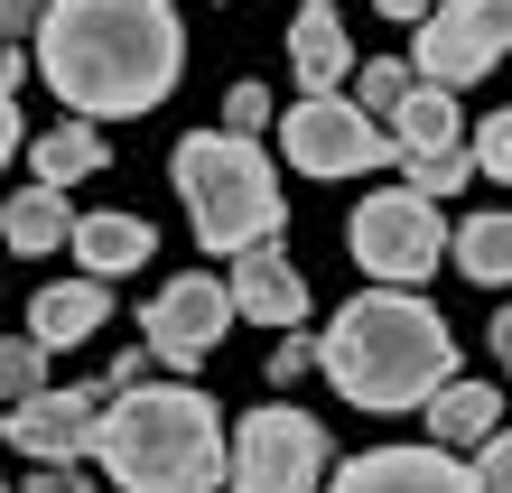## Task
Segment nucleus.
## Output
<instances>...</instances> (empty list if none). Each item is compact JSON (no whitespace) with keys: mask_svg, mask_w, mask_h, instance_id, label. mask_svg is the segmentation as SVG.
Wrapping results in <instances>:
<instances>
[{"mask_svg":"<svg viewBox=\"0 0 512 493\" xmlns=\"http://www.w3.org/2000/svg\"><path fill=\"white\" fill-rule=\"evenodd\" d=\"M38 75L75 121L159 112L187 75V28L168 0H47L38 10Z\"/></svg>","mask_w":512,"mask_h":493,"instance_id":"nucleus-1","label":"nucleus"},{"mask_svg":"<svg viewBox=\"0 0 512 493\" xmlns=\"http://www.w3.org/2000/svg\"><path fill=\"white\" fill-rule=\"evenodd\" d=\"M317 363L354 410H419L457 373V335H447V317L419 289H364L317 335Z\"/></svg>","mask_w":512,"mask_h":493,"instance_id":"nucleus-2","label":"nucleus"},{"mask_svg":"<svg viewBox=\"0 0 512 493\" xmlns=\"http://www.w3.org/2000/svg\"><path fill=\"white\" fill-rule=\"evenodd\" d=\"M94 466L122 493H215L224 484V419L196 382H131L94 419Z\"/></svg>","mask_w":512,"mask_h":493,"instance_id":"nucleus-3","label":"nucleus"},{"mask_svg":"<svg viewBox=\"0 0 512 493\" xmlns=\"http://www.w3.org/2000/svg\"><path fill=\"white\" fill-rule=\"evenodd\" d=\"M177 196H187L196 242H205V252H224V261L289 224L280 168H270L252 140H233V131H187V140H177Z\"/></svg>","mask_w":512,"mask_h":493,"instance_id":"nucleus-4","label":"nucleus"},{"mask_svg":"<svg viewBox=\"0 0 512 493\" xmlns=\"http://www.w3.org/2000/svg\"><path fill=\"white\" fill-rule=\"evenodd\" d=\"M326 428L308 410H289V400H261V410H243V438L224 447V475L233 493H317L326 475Z\"/></svg>","mask_w":512,"mask_h":493,"instance_id":"nucleus-5","label":"nucleus"},{"mask_svg":"<svg viewBox=\"0 0 512 493\" xmlns=\"http://www.w3.org/2000/svg\"><path fill=\"white\" fill-rule=\"evenodd\" d=\"M280 159L298 177H364V168L391 159V131L364 103H345V94H298L280 112Z\"/></svg>","mask_w":512,"mask_h":493,"instance_id":"nucleus-6","label":"nucleus"},{"mask_svg":"<svg viewBox=\"0 0 512 493\" xmlns=\"http://www.w3.org/2000/svg\"><path fill=\"white\" fill-rule=\"evenodd\" d=\"M345 242H354V261H364L382 289H419V280L447 261L438 205L410 196V187H401V196H364V205H354V224H345Z\"/></svg>","mask_w":512,"mask_h":493,"instance_id":"nucleus-7","label":"nucleus"},{"mask_svg":"<svg viewBox=\"0 0 512 493\" xmlns=\"http://www.w3.org/2000/svg\"><path fill=\"white\" fill-rule=\"evenodd\" d=\"M512 47V0H429V19H419V84H447V94H466L475 75H494Z\"/></svg>","mask_w":512,"mask_h":493,"instance_id":"nucleus-8","label":"nucleus"},{"mask_svg":"<svg viewBox=\"0 0 512 493\" xmlns=\"http://www.w3.org/2000/svg\"><path fill=\"white\" fill-rule=\"evenodd\" d=\"M224 326H233V289L205 280V270H177V280L140 307V354H159L168 373H196V363L224 345Z\"/></svg>","mask_w":512,"mask_h":493,"instance_id":"nucleus-9","label":"nucleus"},{"mask_svg":"<svg viewBox=\"0 0 512 493\" xmlns=\"http://www.w3.org/2000/svg\"><path fill=\"white\" fill-rule=\"evenodd\" d=\"M103 382H75V391H28V400H10V447L19 456H38V466H84L94 456V419H103Z\"/></svg>","mask_w":512,"mask_h":493,"instance_id":"nucleus-10","label":"nucleus"},{"mask_svg":"<svg viewBox=\"0 0 512 493\" xmlns=\"http://www.w3.org/2000/svg\"><path fill=\"white\" fill-rule=\"evenodd\" d=\"M326 493H485L457 447H373V456H345V475H326Z\"/></svg>","mask_w":512,"mask_h":493,"instance_id":"nucleus-11","label":"nucleus"},{"mask_svg":"<svg viewBox=\"0 0 512 493\" xmlns=\"http://www.w3.org/2000/svg\"><path fill=\"white\" fill-rule=\"evenodd\" d=\"M233 307H243L252 326H308V280L289 270V252H270V242H252V252H233Z\"/></svg>","mask_w":512,"mask_h":493,"instance_id":"nucleus-12","label":"nucleus"},{"mask_svg":"<svg viewBox=\"0 0 512 493\" xmlns=\"http://www.w3.org/2000/svg\"><path fill=\"white\" fill-rule=\"evenodd\" d=\"M66 252L84 261V280H122V270H140L149 252H159V233H149L140 214H75Z\"/></svg>","mask_w":512,"mask_h":493,"instance_id":"nucleus-13","label":"nucleus"},{"mask_svg":"<svg viewBox=\"0 0 512 493\" xmlns=\"http://www.w3.org/2000/svg\"><path fill=\"white\" fill-rule=\"evenodd\" d=\"M289 66L308 94H336V84L354 75V38H345V19L326 10V0H308V10L289 19Z\"/></svg>","mask_w":512,"mask_h":493,"instance_id":"nucleus-14","label":"nucleus"},{"mask_svg":"<svg viewBox=\"0 0 512 493\" xmlns=\"http://www.w3.org/2000/svg\"><path fill=\"white\" fill-rule=\"evenodd\" d=\"M391 149H401V159H429V149H466V103L447 94V84H410V94L391 103Z\"/></svg>","mask_w":512,"mask_h":493,"instance_id":"nucleus-15","label":"nucleus"},{"mask_svg":"<svg viewBox=\"0 0 512 493\" xmlns=\"http://www.w3.org/2000/svg\"><path fill=\"white\" fill-rule=\"evenodd\" d=\"M94 326H112V289L103 280H56V289H38L28 298V335L56 354V345H84Z\"/></svg>","mask_w":512,"mask_h":493,"instance_id":"nucleus-16","label":"nucleus"},{"mask_svg":"<svg viewBox=\"0 0 512 493\" xmlns=\"http://www.w3.org/2000/svg\"><path fill=\"white\" fill-rule=\"evenodd\" d=\"M419 410H429V438H438V447H485L494 428H503V391L466 382V373H447L429 400H419Z\"/></svg>","mask_w":512,"mask_h":493,"instance_id":"nucleus-17","label":"nucleus"},{"mask_svg":"<svg viewBox=\"0 0 512 493\" xmlns=\"http://www.w3.org/2000/svg\"><path fill=\"white\" fill-rule=\"evenodd\" d=\"M66 233H75L66 187H38V177H28V187L0 205V242H10L19 261H28V252H66Z\"/></svg>","mask_w":512,"mask_h":493,"instance_id":"nucleus-18","label":"nucleus"},{"mask_svg":"<svg viewBox=\"0 0 512 493\" xmlns=\"http://www.w3.org/2000/svg\"><path fill=\"white\" fill-rule=\"evenodd\" d=\"M103 168H112V149L94 121H56V131L28 140V177L38 187H75V177H103Z\"/></svg>","mask_w":512,"mask_h":493,"instance_id":"nucleus-19","label":"nucleus"},{"mask_svg":"<svg viewBox=\"0 0 512 493\" xmlns=\"http://www.w3.org/2000/svg\"><path fill=\"white\" fill-rule=\"evenodd\" d=\"M447 261H457L466 280L503 289V280H512V214H466V224L447 233Z\"/></svg>","mask_w":512,"mask_h":493,"instance_id":"nucleus-20","label":"nucleus"},{"mask_svg":"<svg viewBox=\"0 0 512 493\" xmlns=\"http://www.w3.org/2000/svg\"><path fill=\"white\" fill-rule=\"evenodd\" d=\"M47 391V345L38 335H0V400H28Z\"/></svg>","mask_w":512,"mask_h":493,"instance_id":"nucleus-21","label":"nucleus"},{"mask_svg":"<svg viewBox=\"0 0 512 493\" xmlns=\"http://www.w3.org/2000/svg\"><path fill=\"white\" fill-rule=\"evenodd\" d=\"M401 168H410V196H429V205L466 187V149H429V159H401Z\"/></svg>","mask_w":512,"mask_h":493,"instance_id":"nucleus-22","label":"nucleus"},{"mask_svg":"<svg viewBox=\"0 0 512 493\" xmlns=\"http://www.w3.org/2000/svg\"><path fill=\"white\" fill-rule=\"evenodd\" d=\"M475 177L512 187V112H485V121H475Z\"/></svg>","mask_w":512,"mask_h":493,"instance_id":"nucleus-23","label":"nucleus"},{"mask_svg":"<svg viewBox=\"0 0 512 493\" xmlns=\"http://www.w3.org/2000/svg\"><path fill=\"white\" fill-rule=\"evenodd\" d=\"M19 159V47H0V168Z\"/></svg>","mask_w":512,"mask_h":493,"instance_id":"nucleus-24","label":"nucleus"},{"mask_svg":"<svg viewBox=\"0 0 512 493\" xmlns=\"http://www.w3.org/2000/svg\"><path fill=\"white\" fill-rule=\"evenodd\" d=\"M261 121H270V94H261L252 75H243V84H233V94H224V131H233V140H252Z\"/></svg>","mask_w":512,"mask_h":493,"instance_id":"nucleus-25","label":"nucleus"},{"mask_svg":"<svg viewBox=\"0 0 512 493\" xmlns=\"http://www.w3.org/2000/svg\"><path fill=\"white\" fill-rule=\"evenodd\" d=\"M410 84H419V75L401 66V56H382V66H364V112H391V103L410 94Z\"/></svg>","mask_w":512,"mask_h":493,"instance_id":"nucleus-26","label":"nucleus"},{"mask_svg":"<svg viewBox=\"0 0 512 493\" xmlns=\"http://www.w3.org/2000/svg\"><path fill=\"white\" fill-rule=\"evenodd\" d=\"M475 484H485V493H512V428H494V438H485V456H475Z\"/></svg>","mask_w":512,"mask_h":493,"instance_id":"nucleus-27","label":"nucleus"},{"mask_svg":"<svg viewBox=\"0 0 512 493\" xmlns=\"http://www.w3.org/2000/svg\"><path fill=\"white\" fill-rule=\"evenodd\" d=\"M308 363H317V345H308V335H280V345H270V382H298Z\"/></svg>","mask_w":512,"mask_h":493,"instance_id":"nucleus-28","label":"nucleus"},{"mask_svg":"<svg viewBox=\"0 0 512 493\" xmlns=\"http://www.w3.org/2000/svg\"><path fill=\"white\" fill-rule=\"evenodd\" d=\"M47 0H0V47H19V28H38Z\"/></svg>","mask_w":512,"mask_h":493,"instance_id":"nucleus-29","label":"nucleus"},{"mask_svg":"<svg viewBox=\"0 0 512 493\" xmlns=\"http://www.w3.org/2000/svg\"><path fill=\"white\" fill-rule=\"evenodd\" d=\"M28 493H94V475H75V466H47V475H28Z\"/></svg>","mask_w":512,"mask_h":493,"instance_id":"nucleus-30","label":"nucleus"},{"mask_svg":"<svg viewBox=\"0 0 512 493\" xmlns=\"http://www.w3.org/2000/svg\"><path fill=\"white\" fill-rule=\"evenodd\" d=\"M140 373H149V354H140V345H131V354H112V373H103V391H131V382H140Z\"/></svg>","mask_w":512,"mask_h":493,"instance_id":"nucleus-31","label":"nucleus"},{"mask_svg":"<svg viewBox=\"0 0 512 493\" xmlns=\"http://www.w3.org/2000/svg\"><path fill=\"white\" fill-rule=\"evenodd\" d=\"M373 10H382V19H410V28H419V19H429V0H373Z\"/></svg>","mask_w":512,"mask_h":493,"instance_id":"nucleus-32","label":"nucleus"},{"mask_svg":"<svg viewBox=\"0 0 512 493\" xmlns=\"http://www.w3.org/2000/svg\"><path fill=\"white\" fill-rule=\"evenodd\" d=\"M485 335H494V354H503V373H512V307H503V317H494Z\"/></svg>","mask_w":512,"mask_h":493,"instance_id":"nucleus-33","label":"nucleus"},{"mask_svg":"<svg viewBox=\"0 0 512 493\" xmlns=\"http://www.w3.org/2000/svg\"><path fill=\"white\" fill-rule=\"evenodd\" d=\"M0 493H10V484H0Z\"/></svg>","mask_w":512,"mask_h":493,"instance_id":"nucleus-34","label":"nucleus"}]
</instances>
